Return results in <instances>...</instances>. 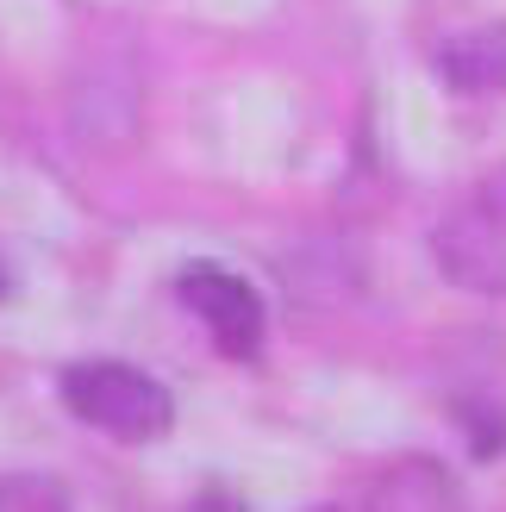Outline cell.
<instances>
[{
  "label": "cell",
  "instance_id": "ba28073f",
  "mask_svg": "<svg viewBox=\"0 0 506 512\" xmlns=\"http://www.w3.org/2000/svg\"><path fill=\"white\" fill-rule=\"evenodd\" d=\"M319 512H338V506H319Z\"/></svg>",
  "mask_w": 506,
  "mask_h": 512
},
{
  "label": "cell",
  "instance_id": "52a82bcc",
  "mask_svg": "<svg viewBox=\"0 0 506 512\" xmlns=\"http://www.w3.org/2000/svg\"><path fill=\"white\" fill-rule=\"evenodd\" d=\"M0 294H7V263H0Z\"/></svg>",
  "mask_w": 506,
  "mask_h": 512
},
{
  "label": "cell",
  "instance_id": "5b68a950",
  "mask_svg": "<svg viewBox=\"0 0 506 512\" xmlns=\"http://www.w3.org/2000/svg\"><path fill=\"white\" fill-rule=\"evenodd\" d=\"M438 69H444V82L463 88V94H494V88H506V19L475 25V32L450 38L438 50Z\"/></svg>",
  "mask_w": 506,
  "mask_h": 512
},
{
  "label": "cell",
  "instance_id": "6da1fadb",
  "mask_svg": "<svg viewBox=\"0 0 506 512\" xmlns=\"http://www.w3.org/2000/svg\"><path fill=\"white\" fill-rule=\"evenodd\" d=\"M57 388H63V406L75 419L107 431L119 444H150V438H163L175 425V394L138 363H113V356H100V363H69Z\"/></svg>",
  "mask_w": 506,
  "mask_h": 512
},
{
  "label": "cell",
  "instance_id": "3957f363",
  "mask_svg": "<svg viewBox=\"0 0 506 512\" xmlns=\"http://www.w3.org/2000/svg\"><path fill=\"white\" fill-rule=\"evenodd\" d=\"M182 306H194L207 319L213 344L225 356H257L263 350V294L250 288L244 275H232L225 263H188L182 281H175Z\"/></svg>",
  "mask_w": 506,
  "mask_h": 512
},
{
  "label": "cell",
  "instance_id": "8992f818",
  "mask_svg": "<svg viewBox=\"0 0 506 512\" xmlns=\"http://www.w3.org/2000/svg\"><path fill=\"white\" fill-rule=\"evenodd\" d=\"M0 512H69L57 475H0Z\"/></svg>",
  "mask_w": 506,
  "mask_h": 512
},
{
  "label": "cell",
  "instance_id": "277c9868",
  "mask_svg": "<svg viewBox=\"0 0 506 512\" xmlns=\"http://www.w3.org/2000/svg\"><path fill=\"white\" fill-rule=\"evenodd\" d=\"M338 512H463V488L438 456H400Z\"/></svg>",
  "mask_w": 506,
  "mask_h": 512
},
{
  "label": "cell",
  "instance_id": "7a4b0ae2",
  "mask_svg": "<svg viewBox=\"0 0 506 512\" xmlns=\"http://www.w3.org/2000/svg\"><path fill=\"white\" fill-rule=\"evenodd\" d=\"M432 256L444 281L469 294H506V163L488 169L457 207L438 219Z\"/></svg>",
  "mask_w": 506,
  "mask_h": 512
}]
</instances>
